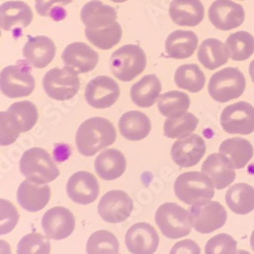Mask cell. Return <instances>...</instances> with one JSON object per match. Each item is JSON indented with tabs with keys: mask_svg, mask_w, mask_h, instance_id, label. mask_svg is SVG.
<instances>
[{
	"mask_svg": "<svg viewBox=\"0 0 254 254\" xmlns=\"http://www.w3.org/2000/svg\"><path fill=\"white\" fill-rule=\"evenodd\" d=\"M119 130L121 135L131 141L145 138L152 130L150 118L140 111H128L119 119Z\"/></svg>",
	"mask_w": 254,
	"mask_h": 254,
	"instance_id": "obj_26",
	"label": "cell"
},
{
	"mask_svg": "<svg viewBox=\"0 0 254 254\" xmlns=\"http://www.w3.org/2000/svg\"><path fill=\"white\" fill-rule=\"evenodd\" d=\"M162 84L156 74H147L135 82L130 89L131 101L140 108H150L157 102Z\"/></svg>",
	"mask_w": 254,
	"mask_h": 254,
	"instance_id": "obj_29",
	"label": "cell"
},
{
	"mask_svg": "<svg viewBox=\"0 0 254 254\" xmlns=\"http://www.w3.org/2000/svg\"><path fill=\"white\" fill-rule=\"evenodd\" d=\"M0 37H1V26H0Z\"/></svg>",
	"mask_w": 254,
	"mask_h": 254,
	"instance_id": "obj_50",
	"label": "cell"
},
{
	"mask_svg": "<svg viewBox=\"0 0 254 254\" xmlns=\"http://www.w3.org/2000/svg\"><path fill=\"white\" fill-rule=\"evenodd\" d=\"M50 252L49 239L40 233H30L17 244V254H50Z\"/></svg>",
	"mask_w": 254,
	"mask_h": 254,
	"instance_id": "obj_39",
	"label": "cell"
},
{
	"mask_svg": "<svg viewBox=\"0 0 254 254\" xmlns=\"http://www.w3.org/2000/svg\"><path fill=\"white\" fill-rule=\"evenodd\" d=\"M249 74H250V77L254 83V59L251 61V63L249 64Z\"/></svg>",
	"mask_w": 254,
	"mask_h": 254,
	"instance_id": "obj_46",
	"label": "cell"
},
{
	"mask_svg": "<svg viewBox=\"0 0 254 254\" xmlns=\"http://www.w3.org/2000/svg\"><path fill=\"white\" fill-rule=\"evenodd\" d=\"M208 18L215 28L230 31L243 24L245 11L242 5L232 0H216L208 8Z\"/></svg>",
	"mask_w": 254,
	"mask_h": 254,
	"instance_id": "obj_13",
	"label": "cell"
},
{
	"mask_svg": "<svg viewBox=\"0 0 254 254\" xmlns=\"http://www.w3.org/2000/svg\"><path fill=\"white\" fill-rule=\"evenodd\" d=\"M66 192L75 203L87 205L98 198L100 192L99 182L92 173L78 171L68 179Z\"/></svg>",
	"mask_w": 254,
	"mask_h": 254,
	"instance_id": "obj_18",
	"label": "cell"
},
{
	"mask_svg": "<svg viewBox=\"0 0 254 254\" xmlns=\"http://www.w3.org/2000/svg\"><path fill=\"white\" fill-rule=\"evenodd\" d=\"M192 227L200 234H209L221 229L227 221V211L219 201L204 200L190 208Z\"/></svg>",
	"mask_w": 254,
	"mask_h": 254,
	"instance_id": "obj_9",
	"label": "cell"
},
{
	"mask_svg": "<svg viewBox=\"0 0 254 254\" xmlns=\"http://www.w3.org/2000/svg\"><path fill=\"white\" fill-rule=\"evenodd\" d=\"M155 221L163 235L169 239H179L191 233L192 224L188 210L174 202H166L159 206Z\"/></svg>",
	"mask_w": 254,
	"mask_h": 254,
	"instance_id": "obj_6",
	"label": "cell"
},
{
	"mask_svg": "<svg viewBox=\"0 0 254 254\" xmlns=\"http://www.w3.org/2000/svg\"><path fill=\"white\" fill-rule=\"evenodd\" d=\"M229 208L237 215H247L254 210V187L246 183L231 186L226 193Z\"/></svg>",
	"mask_w": 254,
	"mask_h": 254,
	"instance_id": "obj_31",
	"label": "cell"
},
{
	"mask_svg": "<svg viewBox=\"0 0 254 254\" xmlns=\"http://www.w3.org/2000/svg\"><path fill=\"white\" fill-rule=\"evenodd\" d=\"M51 198V189L46 184H37L29 179L20 183L16 191V199L24 209L37 213L43 209Z\"/></svg>",
	"mask_w": 254,
	"mask_h": 254,
	"instance_id": "obj_21",
	"label": "cell"
},
{
	"mask_svg": "<svg viewBox=\"0 0 254 254\" xmlns=\"http://www.w3.org/2000/svg\"><path fill=\"white\" fill-rule=\"evenodd\" d=\"M119 96V84L107 75H100L90 80L84 91L87 103L95 109L110 108L117 102Z\"/></svg>",
	"mask_w": 254,
	"mask_h": 254,
	"instance_id": "obj_12",
	"label": "cell"
},
{
	"mask_svg": "<svg viewBox=\"0 0 254 254\" xmlns=\"http://www.w3.org/2000/svg\"><path fill=\"white\" fill-rule=\"evenodd\" d=\"M84 35L95 47L101 50H109L120 42L122 38V28L119 23L115 22L102 29L86 28Z\"/></svg>",
	"mask_w": 254,
	"mask_h": 254,
	"instance_id": "obj_34",
	"label": "cell"
},
{
	"mask_svg": "<svg viewBox=\"0 0 254 254\" xmlns=\"http://www.w3.org/2000/svg\"><path fill=\"white\" fill-rule=\"evenodd\" d=\"M19 170L29 180L37 184H47L60 174L51 155L41 147H32L24 153L19 161Z\"/></svg>",
	"mask_w": 254,
	"mask_h": 254,
	"instance_id": "obj_2",
	"label": "cell"
},
{
	"mask_svg": "<svg viewBox=\"0 0 254 254\" xmlns=\"http://www.w3.org/2000/svg\"><path fill=\"white\" fill-rule=\"evenodd\" d=\"M201 171L219 190L230 186L236 178L234 168L221 154L209 155L201 166Z\"/></svg>",
	"mask_w": 254,
	"mask_h": 254,
	"instance_id": "obj_23",
	"label": "cell"
},
{
	"mask_svg": "<svg viewBox=\"0 0 254 254\" xmlns=\"http://www.w3.org/2000/svg\"><path fill=\"white\" fill-rule=\"evenodd\" d=\"M198 38L194 32L177 30L168 36L165 50L173 59H186L192 56L197 49Z\"/></svg>",
	"mask_w": 254,
	"mask_h": 254,
	"instance_id": "obj_25",
	"label": "cell"
},
{
	"mask_svg": "<svg viewBox=\"0 0 254 254\" xmlns=\"http://www.w3.org/2000/svg\"><path fill=\"white\" fill-rule=\"evenodd\" d=\"M87 254H119V241L107 230L96 231L87 242Z\"/></svg>",
	"mask_w": 254,
	"mask_h": 254,
	"instance_id": "obj_37",
	"label": "cell"
},
{
	"mask_svg": "<svg viewBox=\"0 0 254 254\" xmlns=\"http://www.w3.org/2000/svg\"><path fill=\"white\" fill-rule=\"evenodd\" d=\"M145 66L146 55L138 45H124L113 52L110 58L113 75L123 82L134 79L145 69Z\"/></svg>",
	"mask_w": 254,
	"mask_h": 254,
	"instance_id": "obj_5",
	"label": "cell"
},
{
	"mask_svg": "<svg viewBox=\"0 0 254 254\" xmlns=\"http://www.w3.org/2000/svg\"><path fill=\"white\" fill-rule=\"evenodd\" d=\"M219 154H221L234 169H243L253 157V146L251 142L245 138H228L221 143Z\"/></svg>",
	"mask_w": 254,
	"mask_h": 254,
	"instance_id": "obj_28",
	"label": "cell"
},
{
	"mask_svg": "<svg viewBox=\"0 0 254 254\" xmlns=\"http://www.w3.org/2000/svg\"><path fill=\"white\" fill-rule=\"evenodd\" d=\"M19 214L12 202L0 198V235H6L17 225Z\"/></svg>",
	"mask_w": 254,
	"mask_h": 254,
	"instance_id": "obj_43",
	"label": "cell"
},
{
	"mask_svg": "<svg viewBox=\"0 0 254 254\" xmlns=\"http://www.w3.org/2000/svg\"><path fill=\"white\" fill-rule=\"evenodd\" d=\"M174 80L179 89L198 93L204 87L205 75L196 64H183L176 69Z\"/></svg>",
	"mask_w": 254,
	"mask_h": 254,
	"instance_id": "obj_33",
	"label": "cell"
},
{
	"mask_svg": "<svg viewBox=\"0 0 254 254\" xmlns=\"http://www.w3.org/2000/svg\"><path fill=\"white\" fill-rule=\"evenodd\" d=\"M246 89V79L236 67H227L211 75L208 94L215 101L226 103L241 97Z\"/></svg>",
	"mask_w": 254,
	"mask_h": 254,
	"instance_id": "obj_7",
	"label": "cell"
},
{
	"mask_svg": "<svg viewBox=\"0 0 254 254\" xmlns=\"http://www.w3.org/2000/svg\"><path fill=\"white\" fill-rule=\"evenodd\" d=\"M117 132L112 122L103 117H92L80 124L75 134L77 151L84 157H92L113 144Z\"/></svg>",
	"mask_w": 254,
	"mask_h": 254,
	"instance_id": "obj_1",
	"label": "cell"
},
{
	"mask_svg": "<svg viewBox=\"0 0 254 254\" xmlns=\"http://www.w3.org/2000/svg\"><path fill=\"white\" fill-rule=\"evenodd\" d=\"M42 84L45 93L56 101L70 100L80 89L78 73L65 65L62 68L55 67L47 71Z\"/></svg>",
	"mask_w": 254,
	"mask_h": 254,
	"instance_id": "obj_8",
	"label": "cell"
},
{
	"mask_svg": "<svg viewBox=\"0 0 254 254\" xmlns=\"http://www.w3.org/2000/svg\"><path fill=\"white\" fill-rule=\"evenodd\" d=\"M0 254H11L10 245L4 240H0Z\"/></svg>",
	"mask_w": 254,
	"mask_h": 254,
	"instance_id": "obj_45",
	"label": "cell"
},
{
	"mask_svg": "<svg viewBox=\"0 0 254 254\" xmlns=\"http://www.w3.org/2000/svg\"><path fill=\"white\" fill-rule=\"evenodd\" d=\"M64 65L77 73H88L96 68L99 54L82 42H73L67 45L61 55Z\"/></svg>",
	"mask_w": 254,
	"mask_h": 254,
	"instance_id": "obj_17",
	"label": "cell"
},
{
	"mask_svg": "<svg viewBox=\"0 0 254 254\" xmlns=\"http://www.w3.org/2000/svg\"><path fill=\"white\" fill-rule=\"evenodd\" d=\"M95 170L104 180H115L121 177L126 170V158L120 151L108 149L96 158Z\"/></svg>",
	"mask_w": 254,
	"mask_h": 254,
	"instance_id": "obj_27",
	"label": "cell"
},
{
	"mask_svg": "<svg viewBox=\"0 0 254 254\" xmlns=\"http://www.w3.org/2000/svg\"><path fill=\"white\" fill-rule=\"evenodd\" d=\"M170 254H200V247L195 241L185 239L177 242L171 248Z\"/></svg>",
	"mask_w": 254,
	"mask_h": 254,
	"instance_id": "obj_44",
	"label": "cell"
},
{
	"mask_svg": "<svg viewBox=\"0 0 254 254\" xmlns=\"http://www.w3.org/2000/svg\"><path fill=\"white\" fill-rule=\"evenodd\" d=\"M169 14L181 27H196L204 17V7L200 0H172Z\"/></svg>",
	"mask_w": 254,
	"mask_h": 254,
	"instance_id": "obj_22",
	"label": "cell"
},
{
	"mask_svg": "<svg viewBox=\"0 0 254 254\" xmlns=\"http://www.w3.org/2000/svg\"><path fill=\"white\" fill-rule=\"evenodd\" d=\"M174 192L178 199L188 205H193L213 198L215 186L202 172H185L177 177L174 184Z\"/></svg>",
	"mask_w": 254,
	"mask_h": 254,
	"instance_id": "obj_3",
	"label": "cell"
},
{
	"mask_svg": "<svg viewBox=\"0 0 254 254\" xmlns=\"http://www.w3.org/2000/svg\"><path fill=\"white\" fill-rule=\"evenodd\" d=\"M41 225L48 238L63 240L73 233L75 219L73 214L66 207L54 206L46 211Z\"/></svg>",
	"mask_w": 254,
	"mask_h": 254,
	"instance_id": "obj_14",
	"label": "cell"
},
{
	"mask_svg": "<svg viewBox=\"0 0 254 254\" xmlns=\"http://www.w3.org/2000/svg\"><path fill=\"white\" fill-rule=\"evenodd\" d=\"M160 238L156 229L149 223L132 225L125 235V244L132 254H154L159 247Z\"/></svg>",
	"mask_w": 254,
	"mask_h": 254,
	"instance_id": "obj_15",
	"label": "cell"
},
{
	"mask_svg": "<svg viewBox=\"0 0 254 254\" xmlns=\"http://www.w3.org/2000/svg\"><path fill=\"white\" fill-rule=\"evenodd\" d=\"M55 54L56 46L47 36H29L23 48L25 60L35 68L47 67L53 61Z\"/></svg>",
	"mask_w": 254,
	"mask_h": 254,
	"instance_id": "obj_19",
	"label": "cell"
},
{
	"mask_svg": "<svg viewBox=\"0 0 254 254\" xmlns=\"http://www.w3.org/2000/svg\"><path fill=\"white\" fill-rule=\"evenodd\" d=\"M7 111L16 120L20 133L30 131L36 125L39 118V112L36 105L31 101H20L13 103L9 106Z\"/></svg>",
	"mask_w": 254,
	"mask_h": 254,
	"instance_id": "obj_38",
	"label": "cell"
},
{
	"mask_svg": "<svg viewBox=\"0 0 254 254\" xmlns=\"http://www.w3.org/2000/svg\"><path fill=\"white\" fill-rule=\"evenodd\" d=\"M110 1L115 2V3H123V2L128 1V0H110Z\"/></svg>",
	"mask_w": 254,
	"mask_h": 254,
	"instance_id": "obj_48",
	"label": "cell"
},
{
	"mask_svg": "<svg viewBox=\"0 0 254 254\" xmlns=\"http://www.w3.org/2000/svg\"><path fill=\"white\" fill-rule=\"evenodd\" d=\"M206 152L204 139L198 134H190L173 143L171 157L176 165L181 168L195 166Z\"/></svg>",
	"mask_w": 254,
	"mask_h": 254,
	"instance_id": "obj_16",
	"label": "cell"
},
{
	"mask_svg": "<svg viewBox=\"0 0 254 254\" xmlns=\"http://www.w3.org/2000/svg\"><path fill=\"white\" fill-rule=\"evenodd\" d=\"M34 13L29 4L11 0L0 5V26L6 32H16L29 27Z\"/></svg>",
	"mask_w": 254,
	"mask_h": 254,
	"instance_id": "obj_20",
	"label": "cell"
},
{
	"mask_svg": "<svg viewBox=\"0 0 254 254\" xmlns=\"http://www.w3.org/2000/svg\"><path fill=\"white\" fill-rule=\"evenodd\" d=\"M30 66L27 61L18 60L16 64L4 67L0 72V92L9 99L30 96L36 87Z\"/></svg>",
	"mask_w": 254,
	"mask_h": 254,
	"instance_id": "obj_4",
	"label": "cell"
},
{
	"mask_svg": "<svg viewBox=\"0 0 254 254\" xmlns=\"http://www.w3.org/2000/svg\"><path fill=\"white\" fill-rule=\"evenodd\" d=\"M236 254H251V253H249L248 251H245V250H237Z\"/></svg>",
	"mask_w": 254,
	"mask_h": 254,
	"instance_id": "obj_49",
	"label": "cell"
},
{
	"mask_svg": "<svg viewBox=\"0 0 254 254\" xmlns=\"http://www.w3.org/2000/svg\"><path fill=\"white\" fill-rule=\"evenodd\" d=\"M133 210V201L122 190H111L101 198L98 214L107 223L119 224L128 219Z\"/></svg>",
	"mask_w": 254,
	"mask_h": 254,
	"instance_id": "obj_11",
	"label": "cell"
},
{
	"mask_svg": "<svg viewBox=\"0 0 254 254\" xmlns=\"http://www.w3.org/2000/svg\"><path fill=\"white\" fill-rule=\"evenodd\" d=\"M20 134L19 126L8 111L0 112V145L7 146L16 141Z\"/></svg>",
	"mask_w": 254,
	"mask_h": 254,
	"instance_id": "obj_41",
	"label": "cell"
},
{
	"mask_svg": "<svg viewBox=\"0 0 254 254\" xmlns=\"http://www.w3.org/2000/svg\"><path fill=\"white\" fill-rule=\"evenodd\" d=\"M250 245H251L252 250L254 251V230H253L252 234H251V237H250Z\"/></svg>",
	"mask_w": 254,
	"mask_h": 254,
	"instance_id": "obj_47",
	"label": "cell"
},
{
	"mask_svg": "<svg viewBox=\"0 0 254 254\" xmlns=\"http://www.w3.org/2000/svg\"><path fill=\"white\" fill-rule=\"evenodd\" d=\"M220 120L227 133L250 134L254 131V107L244 101L232 104L223 110Z\"/></svg>",
	"mask_w": 254,
	"mask_h": 254,
	"instance_id": "obj_10",
	"label": "cell"
},
{
	"mask_svg": "<svg viewBox=\"0 0 254 254\" xmlns=\"http://www.w3.org/2000/svg\"><path fill=\"white\" fill-rule=\"evenodd\" d=\"M82 24L89 29H102L116 22L117 11L113 6L106 5L100 0H92L80 10Z\"/></svg>",
	"mask_w": 254,
	"mask_h": 254,
	"instance_id": "obj_24",
	"label": "cell"
},
{
	"mask_svg": "<svg viewBox=\"0 0 254 254\" xmlns=\"http://www.w3.org/2000/svg\"><path fill=\"white\" fill-rule=\"evenodd\" d=\"M205 254H236L237 242L227 233L211 237L204 247Z\"/></svg>",
	"mask_w": 254,
	"mask_h": 254,
	"instance_id": "obj_42",
	"label": "cell"
},
{
	"mask_svg": "<svg viewBox=\"0 0 254 254\" xmlns=\"http://www.w3.org/2000/svg\"><path fill=\"white\" fill-rule=\"evenodd\" d=\"M73 0H36L35 7L38 14L51 17L54 20L64 19L67 12L63 7L70 4Z\"/></svg>",
	"mask_w": 254,
	"mask_h": 254,
	"instance_id": "obj_40",
	"label": "cell"
},
{
	"mask_svg": "<svg viewBox=\"0 0 254 254\" xmlns=\"http://www.w3.org/2000/svg\"><path fill=\"white\" fill-rule=\"evenodd\" d=\"M231 59L244 61L254 53V37L245 31L231 34L226 41Z\"/></svg>",
	"mask_w": 254,
	"mask_h": 254,
	"instance_id": "obj_35",
	"label": "cell"
},
{
	"mask_svg": "<svg viewBox=\"0 0 254 254\" xmlns=\"http://www.w3.org/2000/svg\"><path fill=\"white\" fill-rule=\"evenodd\" d=\"M197 58L203 67L208 70H214L226 64L230 58V53L222 41L209 38L200 44Z\"/></svg>",
	"mask_w": 254,
	"mask_h": 254,
	"instance_id": "obj_30",
	"label": "cell"
},
{
	"mask_svg": "<svg viewBox=\"0 0 254 254\" xmlns=\"http://www.w3.org/2000/svg\"><path fill=\"white\" fill-rule=\"evenodd\" d=\"M190 107V98L180 91H171L161 95L158 99L160 113L168 118H177L185 113Z\"/></svg>",
	"mask_w": 254,
	"mask_h": 254,
	"instance_id": "obj_32",
	"label": "cell"
},
{
	"mask_svg": "<svg viewBox=\"0 0 254 254\" xmlns=\"http://www.w3.org/2000/svg\"><path fill=\"white\" fill-rule=\"evenodd\" d=\"M241 1H244V0H241Z\"/></svg>",
	"mask_w": 254,
	"mask_h": 254,
	"instance_id": "obj_51",
	"label": "cell"
},
{
	"mask_svg": "<svg viewBox=\"0 0 254 254\" xmlns=\"http://www.w3.org/2000/svg\"><path fill=\"white\" fill-rule=\"evenodd\" d=\"M198 119L192 113H185L177 118H168L164 123V134L169 138H184L192 134Z\"/></svg>",
	"mask_w": 254,
	"mask_h": 254,
	"instance_id": "obj_36",
	"label": "cell"
}]
</instances>
